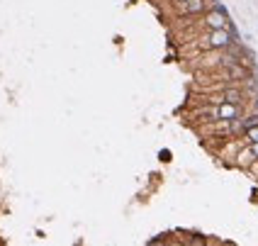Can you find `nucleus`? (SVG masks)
Listing matches in <instances>:
<instances>
[{"instance_id": "obj_1", "label": "nucleus", "mask_w": 258, "mask_h": 246, "mask_svg": "<svg viewBox=\"0 0 258 246\" xmlns=\"http://www.w3.org/2000/svg\"><path fill=\"white\" fill-rule=\"evenodd\" d=\"M234 42H241V39H236V37L231 34L229 27H224V29H205V34L195 42V46H198L200 51H224V49L231 46Z\"/></svg>"}, {"instance_id": "obj_2", "label": "nucleus", "mask_w": 258, "mask_h": 246, "mask_svg": "<svg viewBox=\"0 0 258 246\" xmlns=\"http://www.w3.org/2000/svg\"><path fill=\"white\" fill-rule=\"evenodd\" d=\"M210 0H175L173 13L178 20H200L202 15L210 10Z\"/></svg>"}, {"instance_id": "obj_7", "label": "nucleus", "mask_w": 258, "mask_h": 246, "mask_svg": "<svg viewBox=\"0 0 258 246\" xmlns=\"http://www.w3.org/2000/svg\"><path fill=\"white\" fill-rule=\"evenodd\" d=\"M210 3H222V0H210Z\"/></svg>"}, {"instance_id": "obj_4", "label": "nucleus", "mask_w": 258, "mask_h": 246, "mask_svg": "<svg viewBox=\"0 0 258 246\" xmlns=\"http://www.w3.org/2000/svg\"><path fill=\"white\" fill-rule=\"evenodd\" d=\"M246 115V105H234V102H219L217 105V119H236V117Z\"/></svg>"}, {"instance_id": "obj_5", "label": "nucleus", "mask_w": 258, "mask_h": 246, "mask_svg": "<svg viewBox=\"0 0 258 246\" xmlns=\"http://www.w3.org/2000/svg\"><path fill=\"white\" fill-rule=\"evenodd\" d=\"M253 161H258L256 156H253V151H251V146L248 144H244L239 151H236V156H234V166L236 168H244V171H248L251 168V163Z\"/></svg>"}, {"instance_id": "obj_6", "label": "nucleus", "mask_w": 258, "mask_h": 246, "mask_svg": "<svg viewBox=\"0 0 258 246\" xmlns=\"http://www.w3.org/2000/svg\"><path fill=\"white\" fill-rule=\"evenodd\" d=\"M244 142H246V144H253V142H258V125H256V127H248V130H246Z\"/></svg>"}, {"instance_id": "obj_8", "label": "nucleus", "mask_w": 258, "mask_h": 246, "mask_svg": "<svg viewBox=\"0 0 258 246\" xmlns=\"http://www.w3.org/2000/svg\"><path fill=\"white\" fill-rule=\"evenodd\" d=\"M173 3H175V0H173Z\"/></svg>"}, {"instance_id": "obj_3", "label": "nucleus", "mask_w": 258, "mask_h": 246, "mask_svg": "<svg viewBox=\"0 0 258 246\" xmlns=\"http://www.w3.org/2000/svg\"><path fill=\"white\" fill-rule=\"evenodd\" d=\"M200 20H202V29H224V27H229V22H231L229 13H227V8L222 3H212L210 10L202 15Z\"/></svg>"}]
</instances>
